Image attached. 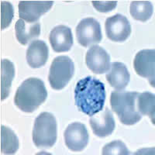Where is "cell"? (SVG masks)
Here are the masks:
<instances>
[{
    "mask_svg": "<svg viewBox=\"0 0 155 155\" xmlns=\"http://www.w3.org/2000/svg\"><path fill=\"white\" fill-rule=\"evenodd\" d=\"M106 96L104 84L91 76L79 80L74 89V100L78 109L89 116L102 111Z\"/></svg>",
    "mask_w": 155,
    "mask_h": 155,
    "instance_id": "1",
    "label": "cell"
},
{
    "mask_svg": "<svg viewBox=\"0 0 155 155\" xmlns=\"http://www.w3.org/2000/svg\"><path fill=\"white\" fill-rule=\"evenodd\" d=\"M48 97V92L42 80L30 78L17 88L14 97L16 106L25 113H34Z\"/></svg>",
    "mask_w": 155,
    "mask_h": 155,
    "instance_id": "2",
    "label": "cell"
},
{
    "mask_svg": "<svg viewBox=\"0 0 155 155\" xmlns=\"http://www.w3.org/2000/svg\"><path fill=\"white\" fill-rule=\"evenodd\" d=\"M137 92L114 91L110 96V105L113 111L118 116L124 125L132 126L141 120L142 115L137 109Z\"/></svg>",
    "mask_w": 155,
    "mask_h": 155,
    "instance_id": "3",
    "label": "cell"
},
{
    "mask_svg": "<svg viewBox=\"0 0 155 155\" xmlns=\"http://www.w3.org/2000/svg\"><path fill=\"white\" fill-rule=\"evenodd\" d=\"M58 137V124L54 115L41 113L36 118L33 129V141L37 147L49 148L54 145Z\"/></svg>",
    "mask_w": 155,
    "mask_h": 155,
    "instance_id": "4",
    "label": "cell"
},
{
    "mask_svg": "<svg viewBox=\"0 0 155 155\" xmlns=\"http://www.w3.org/2000/svg\"><path fill=\"white\" fill-rule=\"evenodd\" d=\"M74 71V65L70 58L59 56L51 63L48 74V81L54 90H61L68 84Z\"/></svg>",
    "mask_w": 155,
    "mask_h": 155,
    "instance_id": "5",
    "label": "cell"
},
{
    "mask_svg": "<svg viewBox=\"0 0 155 155\" xmlns=\"http://www.w3.org/2000/svg\"><path fill=\"white\" fill-rule=\"evenodd\" d=\"M78 41L83 47L99 44L102 39L100 23L92 17L83 19L76 27Z\"/></svg>",
    "mask_w": 155,
    "mask_h": 155,
    "instance_id": "6",
    "label": "cell"
},
{
    "mask_svg": "<svg viewBox=\"0 0 155 155\" xmlns=\"http://www.w3.org/2000/svg\"><path fill=\"white\" fill-rule=\"evenodd\" d=\"M105 29L108 38L114 42L127 41L132 31L127 18L119 13L106 19Z\"/></svg>",
    "mask_w": 155,
    "mask_h": 155,
    "instance_id": "7",
    "label": "cell"
},
{
    "mask_svg": "<svg viewBox=\"0 0 155 155\" xmlns=\"http://www.w3.org/2000/svg\"><path fill=\"white\" fill-rule=\"evenodd\" d=\"M134 68L138 75L147 78L150 85L154 88L155 78V51L144 49L136 54Z\"/></svg>",
    "mask_w": 155,
    "mask_h": 155,
    "instance_id": "8",
    "label": "cell"
},
{
    "mask_svg": "<svg viewBox=\"0 0 155 155\" xmlns=\"http://www.w3.org/2000/svg\"><path fill=\"white\" fill-rule=\"evenodd\" d=\"M64 137L66 146L72 151H82L88 145V130L81 123L75 122L69 124L64 131Z\"/></svg>",
    "mask_w": 155,
    "mask_h": 155,
    "instance_id": "9",
    "label": "cell"
},
{
    "mask_svg": "<svg viewBox=\"0 0 155 155\" xmlns=\"http://www.w3.org/2000/svg\"><path fill=\"white\" fill-rule=\"evenodd\" d=\"M54 5V1H20L18 5L20 19L29 23H37Z\"/></svg>",
    "mask_w": 155,
    "mask_h": 155,
    "instance_id": "10",
    "label": "cell"
},
{
    "mask_svg": "<svg viewBox=\"0 0 155 155\" xmlns=\"http://www.w3.org/2000/svg\"><path fill=\"white\" fill-rule=\"evenodd\" d=\"M85 63L88 69L95 74H103L110 70V57L104 49L94 45L87 51Z\"/></svg>",
    "mask_w": 155,
    "mask_h": 155,
    "instance_id": "11",
    "label": "cell"
},
{
    "mask_svg": "<svg viewBox=\"0 0 155 155\" xmlns=\"http://www.w3.org/2000/svg\"><path fill=\"white\" fill-rule=\"evenodd\" d=\"M90 126L94 134L99 137H106L113 134L115 129V120L111 111L108 108L100 113H96L91 117Z\"/></svg>",
    "mask_w": 155,
    "mask_h": 155,
    "instance_id": "12",
    "label": "cell"
},
{
    "mask_svg": "<svg viewBox=\"0 0 155 155\" xmlns=\"http://www.w3.org/2000/svg\"><path fill=\"white\" fill-rule=\"evenodd\" d=\"M49 41L55 52L61 53L69 51L73 45L71 30L64 25L54 27L49 35Z\"/></svg>",
    "mask_w": 155,
    "mask_h": 155,
    "instance_id": "13",
    "label": "cell"
},
{
    "mask_svg": "<svg viewBox=\"0 0 155 155\" xmlns=\"http://www.w3.org/2000/svg\"><path fill=\"white\" fill-rule=\"evenodd\" d=\"M110 68L109 72L106 74L107 81L117 91L124 90L130 79V74L127 66L121 62H113Z\"/></svg>",
    "mask_w": 155,
    "mask_h": 155,
    "instance_id": "14",
    "label": "cell"
},
{
    "mask_svg": "<svg viewBox=\"0 0 155 155\" xmlns=\"http://www.w3.org/2000/svg\"><path fill=\"white\" fill-rule=\"evenodd\" d=\"M27 61L33 68H39L46 64L48 59V47L41 40L34 41L27 51Z\"/></svg>",
    "mask_w": 155,
    "mask_h": 155,
    "instance_id": "15",
    "label": "cell"
},
{
    "mask_svg": "<svg viewBox=\"0 0 155 155\" xmlns=\"http://www.w3.org/2000/svg\"><path fill=\"white\" fill-rule=\"evenodd\" d=\"M15 31L17 41L23 45H27L41 34V24L38 22L28 23L19 19L15 25Z\"/></svg>",
    "mask_w": 155,
    "mask_h": 155,
    "instance_id": "16",
    "label": "cell"
},
{
    "mask_svg": "<svg viewBox=\"0 0 155 155\" xmlns=\"http://www.w3.org/2000/svg\"><path fill=\"white\" fill-rule=\"evenodd\" d=\"M15 77L14 64L7 59L1 61V100H5L10 92L12 81Z\"/></svg>",
    "mask_w": 155,
    "mask_h": 155,
    "instance_id": "17",
    "label": "cell"
},
{
    "mask_svg": "<svg viewBox=\"0 0 155 155\" xmlns=\"http://www.w3.org/2000/svg\"><path fill=\"white\" fill-rule=\"evenodd\" d=\"M19 140L16 134L9 127H1V152L5 154H14L19 149Z\"/></svg>",
    "mask_w": 155,
    "mask_h": 155,
    "instance_id": "18",
    "label": "cell"
},
{
    "mask_svg": "<svg viewBox=\"0 0 155 155\" xmlns=\"http://www.w3.org/2000/svg\"><path fill=\"white\" fill-rule=\"evenodd\" d=\"M153 12V5L149 1H133L130 3V12L136 20L147 21L152 16Z\"/></svg>",
    "mask_w": 155,
    "mask_h": 155,
    "instance_id": "19",
    "label": "cell"
},
{
    "mask_svg": "<svg viewBox=\"0 0 155 155\" xmlns=\"http://www.w3.org/2000/svg\"><path fill=\"white\" fill-rule=\"evenodd\" d=\"M137 110L141 115L148 116L154 124L155 115V96L149 92L140 94L137 97Z\"/></svg>",
    "mask_w": 155,
    "mask_h": 155,
    "instance_id": "20",
    "label": "cell"
},
{
    "mask_svg": "<svg viewBox=\"0 0 155 155\" xmlns=\"http://www.w3.org/2000/svg\"><path fill=\"white\" fill-rule=\"evenodd\" d=\"M102 153L103 155H127L130 154V151L124 142L114 140L105 145Z\"/></svg>",
    "mask_w": 155,
    "mask_h": 155,
    "instance_id": "21",
    "label": "cell"
},
{
    "mask_svg": "<svg viewBox=\"0 0 155 155\" xmlns=\"http://www.w3.org/2000/svg\"><path fill=\"white\" fill-rule=\"evenodd\" d=\"M14 16V9L9 2H1V30L7 28Z\"/></svg>",
    "mask_w": 155,
    "mask_h": 155,
    "instance_id": "22",
    "label": "cell"
},
{
    "mask_svg": "<svg viewBox=\"0 0 155 155\" xmlns=\"http://www.w3.org/2000/svg\"><path fill=\"white\" fill-rule=\"evenodd\" d=\"M92 3L97 11L100 12H108L116 7L117 1H92Z\"/></svg>",
    "mask_w": 155,
    "mask_h": 155,
    "instance_id": "23",
    "label": "cell"
}]
</instances>
